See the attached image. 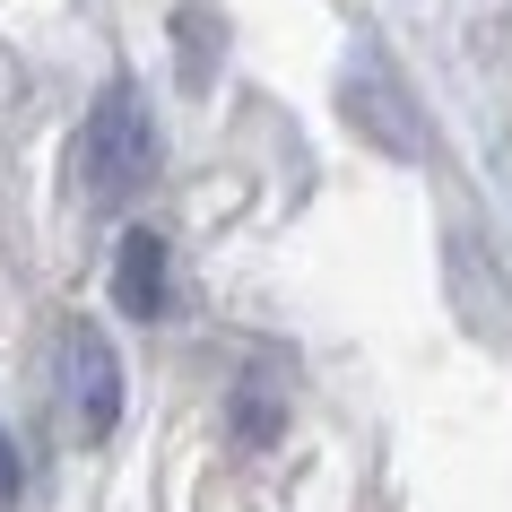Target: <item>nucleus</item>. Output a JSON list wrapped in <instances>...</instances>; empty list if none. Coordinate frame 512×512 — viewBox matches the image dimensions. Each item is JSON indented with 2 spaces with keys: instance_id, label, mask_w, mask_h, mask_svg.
<instances>
[{
  "instance_id": "obj_2",
  "label": "nucleus",
  "mask_w": 512,
  "mask_h": 512,
  "mask_svg": "<svg viewBox=\"0 0 512 512\" xmlns=\"http://www.w3.org/2000/svg\"><path fill=\"white\" fill-rule=\"evenodd\" d=\"M61 400H70V426L79 443H105L122 426V356L96 322H70L61 330Z\"/></svg>"
},
{
  "instance_id": "obj_3",
  "label": "nucleus",
  "mask_w": 512,
  "mask_h": 512,
  "mask_svg": "<svg viewBox=\"0 0 512 512\" xmlns=\"http://www.w3.org/2000/svg\"><path fill=\"white\" fill-rule=\"evenodd\" d=\"M348 113H356V131L382 139L391 157H426V131H417V105H408V87L382 70V61H356L348 70Z\"/></svg>"
},
{
  "instance_id": "obj_5",
  "label": "nucleus",
  "mask_w": 512,
  "mask_h": 512,
  "mask_svg": "<svg viewBox=\"0 0 512 512\" xmlns=\"http://www.w3.org/2000/svg\"><path fill=\"white\" fill-rule=\"evenodd\" d=\"M9 495H18V443L0 434V504H9Z\"/></svg>"
},
{
  "instance_id": "obj_4",
  "label": "nucleus",
  "mask_w": 512,
  "mask_h": 512,
  "mask_svg": "<svg viewBox=\"0 0 512 512\" xmlns=\"http://www.w3.org/2000/svg\"><path fill=\"white\" fill-rule=\"evenodd\" d=\"M113 304L131 313V322H157L165 313V235H122V252H113Z\"/></svg>"
},
{
  "instance_id": "obj_1",
  "label": "nucleus",
  "mask_w": 512,
  "mask_h": 512,
  "mask_svg": "<svg viewBox=\"0 0 512 512\" xmlns=\"http://www.w3.org/2000/svg\"><path fill=\"white\" fill-rule=\"evenodd\" d=\"M79 183L96 209H122L157 183V122H148V96L131 79H113L87 113V139H79Z\"/></svg>"
}]
</instances>
